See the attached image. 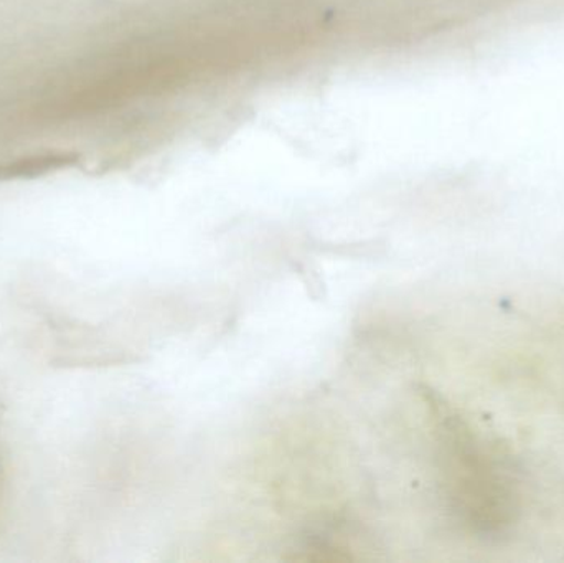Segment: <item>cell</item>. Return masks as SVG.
<instances>
[{
	"label": "cell",
	"mask_w": 564,
	"mask_h": 563,
	"mask_svg": "<svg viewBox=\"0 0 564 563\" xmlns=\"http://www.w3.org/2000/svg\"><path fill=\"white\" fill-rule=\"evenodd\" d=\"M431 405L440 413L441 458L446 462L454 509L479 538H503L519 518V496L510 469L484 448L459 416L437 402Z\"/></svg>",
	"instance_id": "cell-1"
},
{
	"label": "cell",
	"mask_w": 564,
	"mask_h": 563,
	"mask_svg": "<svg viewBox=\"0 0 564 563\" xmlns=\"http://www.w3.org/2000/svg\"><path fill=\"white\" fill-rule=\"evenodd\" d=\"M2 505H3V469H2V463H0V515H2Z\"/></svg>",
	"instance_id": "cell-2"
},
{
	"label": "cell",
	"mask_w": 564,
	"mask_h": 563,
	"mask_svg": "<svg viewBox=\"0 0 564 563\" xmlns=\"http://www.w3.org/2000/svg\"><path fill=\"white\" fill-rule=\"evenodd\" d=\"M112 12H115V7H112ZM115 25H116V19H115ZM116 45H118V35H116ZM118 73H119V62H118ZM119 89H121V85H119ZM122 96V93H121Z\"/></svg>",
	"instance_id": "cell-3"
}]
</instances>
